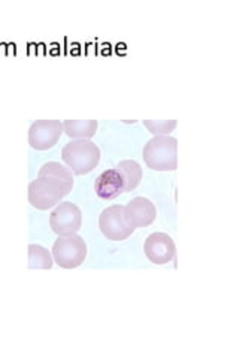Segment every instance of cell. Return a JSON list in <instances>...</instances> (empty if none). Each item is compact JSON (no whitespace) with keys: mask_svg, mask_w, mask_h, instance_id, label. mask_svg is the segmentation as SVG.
Masks as SVG:
<instances>
[{"mask_svg":"<svg viewBox=\"0 0 239 359\" xmlns=\"http://www.w3.org/2000/svg\"><path fill=\"white\" fill-rule=\"evenodd\" d=\"M142 157L153 171H175L178 168V141L169 135H157L144 145Z\"/></svg>","mask_w":239,"mask_h":359,"instance_id":"6da1fadb","label":"cell"},{"mask_svg":"<svg viewBox=\"0 0 239 359\" xmlns=\"http://www.w3.org/2000/svg\"><path fill=\"white\" fill-rule=\"evenodd\" d=\"M62 159L75 175H86L99 165L100 149L90 140H72L63 147Z\"/></svg>","mask_w":239,"mask_h":359,"instance_id":"7a4b0ae2","label":"cell"},{"mask_svg":"<svg viewBox=\"0 0 239 359\" xmlns=\"http://www.w3.org/2000/svg\"><path fill=\"white\" fill-rule=\"evenodd\" d=\"M72 190L50 177H38L29 184V202L36 210H50L59 205Z\"/></svg>","mask_w":239,"mask_h":359,"instance_id":"3957f363","label":"cell"},{"mask_svg":"<svg viewBox=\"0 0 239 359\" xmlns=\"http://www.w3.org/2000/svg\"><path fill=\"white\" fill-rule=\"evenodd\" d=\"M87 243L78 233L59 237L53 245L54 264L64 269H74L81 266L87 257Z\"/></svg>","mask_w":239,"mask_h":359,"instance_id":"277c9868","label":"cell"},{"mask_svg":"<svg viewBox=\"0 0 239 359\" xmlns=\"http://www.w3.org/2000/svg\"><path fill=\"white\" fill-rule=\"evenodd\" d=\"M50 226L59 237L75 235L83 226V211L72 202H60L51 211Z\"/></svg>","mask_w":239,"mask_h":359,"instance_id":"5b68a950","label":"cell"},{"mask_svg":"<svg viewBox=\"0 0 239 359\" xmlns=\"http://www.w3.org/2000/svg\"><path fill=\"white\" fill-rule=\"evenodd\" d=\"M99 228L105 238L111 241L128 240L135 229L124 216V205H111L100 212Z\"/></svg>","mask_w":239,"mask_h":359,"instance_id":"8992f818","label":"cell"},{"mask_svg":"<svg viewBox=\"0 0 239 359\" xmlns=\"http://www.w3.org/2000/svg\"><path fill=\"white\" fill-rule=\"evenodd\" d=\"M63 133L60 120H36L29 129V144L32 149L39 151L50 150L60 141Z\"/></svg>","mask_w":239,"mask_h":359,"instance_id":"52a82bcc","label":"cell"},{"mask_svg":"<svg viewBox=\"0 0 239 359\" xmlns=\"http://www.w3.org/2000/svg\"><path fill=\"white\" fill-rule=\"evenodd\" d=\"M95 192L104 201H112L121 194H128V175L120 166L102 172L95 182Z\"/></svg>","mask_w":239,"mask_h":359,"instance_id":"ba28073f","label":"cell"},{"mask_svg":"<svg viewBox=\"0 0 239 359\" xmlns=\"http://www.w3.org/2000/svg\"><path fill=\"white\" fill-rule=\"evenodd\" d=\"M144 252L150 262L156 265H165L175 259L177 247L170 235L165 232H154L146 237L144 243Z\"/></svg>","mask_w":239,"mask_h":359,"instance_id":"9c48e42d","label":"cell"},{"mask_svg":"<svg viewBox=\"0 0 239 359\" xmlns=\"http://www.w3.org/2000/svg\"><path fill=\"white\" fill-rule=\"evenodd\" d=\"M124 216L133 229L146 228L156 222L157 210L148 198L136 196L128 202V205H124Z\"/></svg>","mask_w":239,"mask_h":359,"instance_id":"30bf717a","label":"cell"},{"mask_svg":"<svg viewBox=\"0 0 239 359\" xmlns=\"http://www.w3.org/2000/svg\"><path fill=\"white\" fill-rule=\"evenodd\" d=\"M97 120H64L63 132L71 140H92L97 132Z\"/></svg>","mask_w":239,"mask_h":359,"instance_id":"8fae6325","label":"cell"},{"mask_svg":"<svg viewBox=\"0 0 239 359\" xmlns=\"http://www.w3.org/2000/svg\"><path fill=\"white\" fill-rule=\"evenodd\" d=\"M38 177H50V178L55 180V182L64 184L69 190H72L74 184H75L72 171L67 166L60 165L59 162L43 163L38 172Z\"/></svg>","mask_w":239,"mask_h":359,"instance_id":"7c38bea8","label":"cell"},{"mask_svg":"<svg viewBox=\"0 0 239 359\" xmlns=\"http://www.w3.org/2000/svg\"><path fill=\"white\" fill-rule=\"evenodd\" d=\"M54 265L53 255L48 249L39 244H29V268L30 269H51Z\"/></svg>","mask_w":239,"mask_h":359,"instance_id":"4fadbf2b","label":"cell"},{"mask_svg":"<svg viewBox=\"0 0 239 359\" xmlns=\"http://www.w3.org/2000/svg\"><path fill=\"white\" fill-rule=\"evenodd\" d=\"M117 166H120L128 175V192H133V190L139 186L142 180L141 165L136 161H121Z\"/></svg>","mask_w":239,"mask_h":359,"instance_id":"5bb4252c","label":"cell"},{"mask_svg":"<svg viewBox=\"0 0 239 359\" xmlns=\"http://www.w3.org/2000/svg\"><path fill=\"white\" fill-rule=\"evenodd\" d=\"M144 126L148 129V132L153 133L154 137H157V135H169L177 128V120H144Z\"/></svg>","mask_w":239,"mask_h":359,"instance_id":"9a60e30c","label":"cell"}]
</instances>
